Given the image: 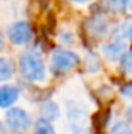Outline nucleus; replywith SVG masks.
Masks as SVG:
<instances>
[{"label": "nucleus", "mask_w": 132, "mask_h": 134, "mask_svg": "<svg viewBox=\"0 0 132 134\" xmlns=\"http://www.w3.org/2000/svg\"><path fill=\"white\" fill-rule=\"evenodd\" d=\"M125 52H127V43H125V40L119 39V37L117 40L108 43L104 47V54H105V57L108 60H111V62H118V60H121V57L124 56Z\"/></svg>", "instance_id": "5"}, {"label": "nucleus", "mask_w": 132, "mask_h": 134, "mask_svg": "<svg viewBox=\"0 0 132 134\" xmlns=\"http://www.w3.org/2000/svg\"><path fill=\"white\" fill-rule=\"evenodd\" d=\"M121 63H122V69L128 73L132 71V49L124 53V56L121 57Z\"/></svg>", "instance_id": "11"}, {"label": "nucleus", "mask_w": 132, "mask_h": 134, "mask_svg": "<svg viewBox=\"0 0 132 134\" xmlns=\"http://www.w3.org/2000/svg\"><path fill=\"white\" fill-rule=\"evenodd\" d=\"M20 71L29 81H43L46 79V63L36 50L24 52L20 56Z\"/></svg>", "instance_id": "1"}, {"label": "nucleus", "mask_w": 132, "mask_h": 134, "mask_svg": "<svg viewBox=\"0 0 132 134\" xmlns=\"http://www.w3.org/2000/svg\"><path fill=\"white\" fill-rule=\"evenodd\" d=\"M122 93L127 96V97L132 98V86H127V87H124V88H122Z\"/></svg>", "instance_id": "13"}, {"label": "nucleus", "mask_w": 132, "mask_h": 134, "mask_svg": "<svg viewBox=\"0 0 132 134\" xmlns=\"http://www.w3.org/2000/svg\"><path fill=\"white\" fill-rule=\"evenodd\" d=\"M0 134H4V127H3L2 123H0Z\"/></svg>", "instance_id": "16"}, {"label": "nucleus", "mask_w": 132, "mask_h": 134, "mask_svg": "<svg viewBox=\"0 0 132 134\" xmlns=\"http://www.w3.org/2000/svg\"><path fill=\"white\" fill-rule=\"evenodd\" d=\"M6 123H7L9 129L16 133H23L29 130V127L31 126L29 113L18 107H11L6 113Z\"/></svg>", "instance_id": "2"}, {"label": "nucleus", "mask_w": 132, "mask_h": 134, "mask_svg": "<svg viewBox=\"0 0 132 134\" xmlns=\"http://www.w3.org/2000/svg\"><path fill=\"white\" fill-rule=\"evenodd\" d=\"M3 47H4V40H3V36L0 34V52L3 50Z\"/></svg>", "instance_id": "15"}, {"label": "nucleus", "mask_w": 132, "mask_h": 134, "mask_svg": "<svg viewBox=\"0 0 132 134\" xmlns=\"http://www.w3.org/2000/svg\"><path fill=\"white\" fill-rule=\"evenodd\" d=\"M13 73H14L13 62L7 57H0V83L10 80Z\"/></svg>", "instance_id": "7"}, {"label": "nucleus", "mask_w": 132, "mask_h": 134, "mask_svg": "<svg viewBox=\"0 0 132 134\" xmlns=\"http://www.w3.org/2000/svg\"><path fill=\"white\" fill-rule=\"evenodd\" d=\"M105 4L112 13H124L128 7V0H105Z\"/></svg>", "instance_id": "10"}, {"label": "nucleus", "mask_w": 132, "mask_h": 134, "mask_svg": "<svg viewBox=\"0 0 132 134\" xmlns=\"http://www.w3.org/2000/svg\"><path fill=\"white\" fill-rule=\"evenodd\" d=\"M131 134H132V131H131Z\"/></svg>", "instance_id": "17"}, {"label": "nucleus", "mask_w": 132, "mask_h": 134, "mask_svg": "<svg viewBox=\"0 0 132 134\" xmlns=\"http://www.w3.org/2000/svg\"><path fill=\"white\" fill-rule=\"evenodd\" d=\"M71 2L77 3V4H85V3H90L91 0H71Z\"/></svg>", "instance_id": "14"}, {"label": "nucleus", "mask_w": 132, "mask_h": 134, "mask_svg": "<svg viewBox=\"0 0 132 134\" xmlns=\"http://www.w3.org/2000/svg\"><path fill=\"white\" fill-rule=\"evenodd\" d=\"M80 63V56L70 50H55L53 53V66L60 71H68Z\"/></svg>", "instance_id": "3"}, {"label": "nucleus", "mask_w": 132, "mask_h": 134, "mask_svg": "<svg viewBox=\"0 0 132 134\" xmlns=\"http://www.w3.org/2000/svg\"><path fill=\"white\" fill-rule=\"evenodd\" d=\"M9 39L16 46L26 44L33 39V30L27 21H16L9 29Z\"/></svg>", "instance_id": "4"}, {"label": "nucleus", "mask_w": 132, "mask_h": 134, "mask_svg": "<svg viewBox=\"0 0 132 134\" xmlns=\"http://www.w3.org/2000/svg\"><path fill=\"white\" fill-rule=\"evenodd\" d=\"M34 134H55V130L50 124V121L40 119L34 124Z\"/></svg>", "instance_id": "9"}, {"label": "nucleus", "mask_w": 132, "mask_h": 134, "mask_svg": "<svg viewBox=\"0 0 132 134\" xmlns=\"http://www.w3.org/2000/svg\"><path fill=\"white\" fill-rule=\"evenodd\" d=\"M111 134H131V130L128 127L127 123H118L115 124V127L112 129Z\"/></svg>", "instance_id": "12"}, {"label": "nucleus", "mask_w": 132, "mask_h": 134, "mask_svg": "<svg viewBox=\"0 0 132 134\" xmlns=\"http://www.w3.org/2000/svg\"><path fill=\"white\" fill-rule=\"evenodd\" d=\"M18 98V90L14 86H2L0 87V107H11Z\"/></svg>", "instance_id": "6"}, {"label": "nucleus", "mask_w": 132, "mask_h": 134, "mask_svg": "<svg viewBox=\"0 0 132 134\" xmlns=\"http://www.w3.org/2000/svg\"><path fill=\"white\" fill-rule=\"evenodd\" d=\"M41 114H43V119L47 121L55 120L58 117V106L55 103H53V101L46 103L41 107Z\"/></svg>", "instance_id": "8"}]
</instances>
